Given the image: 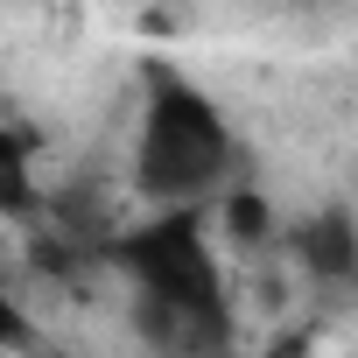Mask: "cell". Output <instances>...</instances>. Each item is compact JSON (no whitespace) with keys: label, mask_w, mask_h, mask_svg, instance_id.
Returning <instances> with one entry per match:
<instances>
[{"label":"cell","mask_w":358,"mask_h":358,"mask_svg":"<svg viewBox=\"0 0 358 358\" xmlns=\"http://www.w3.org/2000/svg\"><path fill=\"white\" fill-rule=\"evenodd\" d=\"M260 358H309V330H288V337H274V351H260Z\"/></svg>","instance_id":"obj_7"},{"label":"cell","mask_w":358,"mask_h":358,"mask_svg":"<svg viewBox=\"0 0 358 358\" xmlns=\"http://www.w3.org/2000/svg\"><path fill=\"white\" fill-rule=\"evenodd\" d=\"M295 253L316 281H351L358 274V225L344 211H323V218L295 225Z\"/></svg>","instance_id":"obj_3"},{"label":"cell","mask_w":358,"mask_h":358,"mask_svg":"<svg viewBox=\"0 0 358 358\" xmlns=\"http://www.w3.org/2000/svg\"><path fill=\"white\" fill-rule=\"evenodd\" d=\"M141 302V330L162 358H225L232 316L218 295V260L197 225V211H169L155 225H134L127 239L106 246Z\"/></svg>","instance_id":"obj_1"},{"label":"cell","mask_w":358,"mask_h":358,"mask_svg":"<svg viewBox=\"0 0 358 358\" xmlns=\"http://www.w3.org/2000/svg\"><path fill=\"white\" fill-rule=\"evenodd\" d=\"M225 225H232V239H246V246H253V239H267V232H274V211H267L253 190H239V197H225Z\"/></svg>","instance_id":"obj_5"},{"label":"cell","mask_w":358,"mask_h":358,"mask_svg":"<svg viewBox=\"0 0 358 358\" xmlns=\"http://www.w3.org/2000/svg\"><path fill=\"white\" fill-rule=\"evenodd\" d=\"M232 134H225V113L190 85L162 71L148 85V113H141V148H134V169H141V190L190 211L197 197H211L225 176H232Z\"/></svg>","instance_id":"obj_2"},{"label":"cell","mask_w":358,"mask_h":358,"mask_svg":"<svg viewBox=\"0 0 358 358\" xmlns=\"http://www.w3.org/2000/svg\"><path fill=\"white\" fill-rule=\"evenodd\" d=\"M0 344H29V316L15 309V295H8V281H0Z\"/></svg>","instance_id":"obj_6"},{"label":"cell","mask_w":358,"mask_h":358,"mask_svg":"<svg viewBox=\"0 0 358 358\" xmlns=\"http://www.w3.org/2000/svg\"><path fill=\"white\" fill-rule=\"evenodd\" d=\"M36 204V169H29V148L22 134L0 127V218H22Z\"/></svg>","instance_id":"obj_4"}]
</instances>
